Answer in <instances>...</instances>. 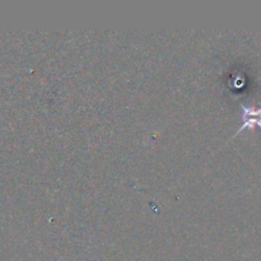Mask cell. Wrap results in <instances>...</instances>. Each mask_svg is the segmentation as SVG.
<instances>
[{
  "label": "cell",
  "mask_w": 261,
  "mask_h": 261,
  "mask_svg": "<svg viewBox=\"0 0 261 261\" xmlns=\"http://www.w3.org/2000/svg\"><path fill=\"white\" fill-rule=\"evenodd\" d=\"M240 106L242 109V125L233 137L239 135L245 129H254L255 126L261 127V107L256 109V107L245 106L242 103Z\"/></svg>",
  "instance_id": "cell-1"
}]
</instances>
